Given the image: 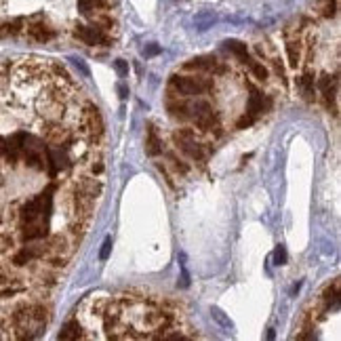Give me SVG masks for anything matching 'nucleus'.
<instances>
[{"label": "nucleus", "instance_id": "nucleus-1", "mask_svg": "<svg viewBox=\"0 0 341 341\" xmlns=\"http://www.w3.org/2000/svg\"><path fill=\"white\" fill-rule=\"evenodd\" d=\"M53 186L47 188L42 194L28 200L21 209V234L26 240H38L47 236L53 211Z\"/></svg>", "mask_w": 341, "mask_h": 341}, {"label": "nucleus", "instance_id": "nucleus-2", "mask_svg": "<svg viewBox=\"0 0 341 341\" xmlns=\"http://www.w3.org/2000/svg\"><path fill=\"white\" fill-rule=\"evenodd\" d=\"M47 327V312L42 306H24L13 314V331L17 339H34Z\"/></svg>", "mask_w": 341, "mask_h": 341}, {"label": "nucleus", "instance_id": "nucleus-3", "mask_svg": "<svg viewBox=\"0 0 341 341\" xmlns=\"http://www.w3.org/2000/svg\"><path fill=\"white\" fill-rule=\"evenodd\" d=\"M171 86L181 95H200V93L211 91L213 82L207 78H198V76H173Z\"/></svg>", "mask_w": 341, "mask_h": 341}, {"label": "nucleus", "instance_id": "nucleus-4", "mask_svg": "<svg viewBox=\"0 0 341 341\" xmlns=\"http://www.w3.org/2000/svg\"><path fill=\"white\" fill-rule=\"evenodd\" d=\"M21 156L26 158V163L34 169H44L47 167V148L42 146L40 139L32 137L26 133L24 137V148H21Z\"/></svg>", "mask_w": 341, "mask_h": 341}, {"label": "nucleus", "instance_id": "nucleus-5", "mask_svg": "<svg viewBox=\"0 0 341 341\" xmlns=\"http://www.w3.org/2000/svg\"><path fill=\"white\" fill-rule=\"evenodd\" d=\"M80 129L88 137H101L103 135V118L95 105H86L80 114Z\"/></svg>", "mask_w": 341, "mask_h": 341}, {"label": "nucleus", "instance_id": "nucleus-6", "mask_svg": "<svg viewBox=\"0 0 341 341\" xmlns=\"http://www.w3.org/2000/svg\"><path fill=\"white\" fill-rule=\"evenodd\" d=\"M175 141L181 148V152H186L190 158H196V160H202L204 158V150L202 143L196 141V135L190 129H181L175 133Z\"/></svg>", "mask_w": 341, "mask_h": 341}, {"label": "nucleus", "instance_id": "nucleus-7", "mask_svg": "<svg viewBox=\"0 0 341 341\" xmlns=\"http://www.w3.org/2000/svg\"><path fill=\"white\" fill-rule=\"evenodd\" d=\"M74 36L78 40H82L84 44H91V47H95V44H107L110 42V38L101 32V28H95V26H76Z\"/></svg>", "mask_w": 341, "mask_h": 341}, {"label": "nucleus", "instance_id": "nucleus-8", "mask_svg": "<svg viewBox=\"0 0 341 341\" xmlns=\"http://www.w3.org/2000/svg\"><path fill=\"white\" fill-rule=\"evenodd\" d=\"M267 105H270V99H265L257 88L251 86V95H248V105H246V114H248V116L257 120V116H259L261 112H265Z\"/></svg>", "mask_w": 341, "mask_h": 341}, {"label": "nucleus", "instance_id": "nucleus-9", "mask_svg": "<svg viewBox=\"0 0 341 341\" xmlns=\"http://www.w3.org/2000/svg\"><path fill=\"white\" fill-rule=\"evenodd\" d=\"M318 86H320V91H322V95H325V99H327V103H329V107H333V110H337L335 107V99H337V86H339V80H337V76H322L320 80H318Z\"/></svg>", "mask_w": 341, "mask_h": 341}, {"label": "nucleus", "instance_id": "nucleus-10", "mask_svg": "<svg viewBox=\"0 0 341 341\" xmlns=\"http://www.w3.org/2000/svg\"><path fill=\"white\" fill-rule=\"evenodd\" d=\"M28 34L38 42H47V40L53 38V30L44 24V21H32V24L28 26Z\"/></svg>", "mask_w": 341, "mask_h": 341}, {"label": "nucleus", "instance_id": "nucleus-11", "mask_svg": "<svg viewBox=\"0 0 341 341\" xmlns=\"http://www.w3.org/2000/svg\"><path fill=\"white\" fill-rule=\"evenodd\" d=\"M186 67L190 70H209V72H223V67L217 63V59L213 57H196L192 61L186 63Z\"/></svg>", "mask_w": 341, "mask_h": 341}, {"label": "nucleus", "instance_id": "nucleus-12", "mask_svg": "<svg viewBox=\"0 0 341 341\" xmlns=\"http://www.w3.org/2000/svg\"><path fill=\"white\" fill-rule=\"evenodd\" d=\"M146 152H148V156H158L163 152V141H160V137H158V133H156V129L150 124L148 127V139H146Z\"/></svg>", "mask_w": 341, "mask_h": 341}, {"label": "nucleus", "instance_id": "nucleus-13", "mask_svg": "<svg viewBox=\"0 0 341 341\" xmlns=\"http://www.w3.org/2000/svg\"><path fill=\"white\" fill-rule=\"evenodd\" d=\"M286 53H289V63L293 67H297L301 61V42L299 38H289L286 40Z\"/></svg>", "mask_w": 341, "mask_h": 341}, {"label": "nucleus", "instance_id": "nucleus-14", "mask_svg": "<svg viewBox=\"0 0 341 341\" xmlns=\"http://www.w3.org/2000/svg\"><path fill=\"white\" fill-rule=\"evenodd\" d=\"M223 47H225L227 51H232V53H234L238 59H242L244 63L251 61V57H248V49H246L244 42H240V40H225Z\"/></svg>", "mask_w": 341, "mask_h": 341}, {"label": "nucleus", "instance_id": "nucleus-15", "mask_svg": "<svg viewBox=\"0 0 341 341\" xmlns=\"http://www.w3.org/2000/svg\"><path fill=\"white\" fill-rule=\"evenodd\" d=\"M82 337V329H80V325L76 322V320H70V322H65V327L61 329V333H59V339H80Z\"/></svg>", "mask_w": 341, "mask_h": 341}, {"label": "nucleus", "instance_id": "nucleus-16", "mask_svg": "<svg viewBox=\"0 0 341 341\" xmlns=\"http://www.w3.org/2000/svg\"><path fill=\"white\" fill-rule=\"evenodd\" d=\"M299 86H301V91H303V97H306L308 101H312V95H314V76H312V72H306V74L299 78Z\"/></svg>", "mask_w": 341, "mask_h": 341}, {"label": "nucleus", "instance_id": "nucleus-17", "mask_svg": "<svg viewBox=\"0 0 341 341\" xmlns=\"http://www.w3.org/2000/svg\"><path fill=\"white\" fill-rule=\"evenodd\" d=\"M316 11L318 15H322V17H333L335 15V0H316Z\"/></svg>", "mask_w": 341, "mask_h": 341}, {"label": "nucleus", "instance_id": "nucleus-18", "mask_svg": "<svg viewBox=\"0 0 341 341\" xmlns=\"http://www.w3.org/2000/svg\"><path fill=\"white\" fill-rule=\"evenodd\" d=\"M78 9H80V13L88 15L95 9H105V0H78Z\"/></svg>", "mask_w": 341, "mask_h": 341}, {"label": "nucleus", "instance_id": "nucleus-19", "mask_svg": "<svg viewBox=\"0 0 341 341\" xmlns=\"http://www.w3.org/2000/svg\"><path fill=\"white\" fill-rule=\"evenodd\" d=\"M248 65H251V70H253V74L259 78V80H267V70L261 65V63H257V61H248Z\"/></svg>", "mask_w": 341, "mask_h": 341}, {"label": "nucleus", "instance_id": "nucleus-20", "mask_svg": "<svg viewBox=\"0 0 341 341\" xmlns=\"http://www.w3.org/2000/svg\"><path fill=\"white\" fill-rule=\"evenodd\" d=\"M286 259H289V257H286V248H284L282 244H278L276 251H274V263H276V265H284Z\"/></svg>", "mask_w": 341, "mask_h": 341}, {"label": "nucleus", "instance_id": "nucleus-21", "mask_svg": "<svg viewBox=\"0 0 341 341\" xmlns=\"http://www.w3.org/2000/svg\"><path fill=\"white\" fill-rule=\"evenodd\" d=\"M211 314H213V318H215V320H217L221 327H225V329H230V327H232V322H230V320H227V318L223 316V312H221V310L213 308V310H211Z\"/></svg>", "mask_w": 341, "mask_h": 341}, {"label": "nucleus", "instance_id": "nucleus-22", "mask_svg": "<svg viewBox=\"0 0 341 341\" xmlns=\"http://www.w3.org/2000/svg\"><path fill=\"white\" fill-rule=\"evenodd\" d=\"M110 251H112V238L107 236V238L103 240V244H101V253H99V259H101V261H105V259L110 257Z\"/></svg>", "mask_w": 341, "mask_h": 341}, {"label": "nucleus", "instance_id": "nucleus-23", "mask_svg": "<svg viewBox=\"0 0 341 341\" xmlns=\"http://www.w3.org/2000/svg\"><path fill=\"white\" fill-rule=\"evenodd\" d=\"M160 53V47H158V44H148V47L143 49V55L146 57H154V55H158Z\"/></svg>", "mask_w": 341, "mask_h": 341}, {"label": "nucleus", "instance_id": "nucleus-24", "mask_svg": "<svg viewBox=\"0 0 341 341\" xmlns=\"http://www.w3.org/2000/svg\"><path fill=\"white\" fill-rule=\"evenodd\" d=\"M114 65H116V72H118L120 76H127V74H129V65H127L122 59H118V61L114 63Z\"/></svg>", "mask_w": 341, "mask_h": 341}, {"label": "nucleus", "instance_id": "nucleus-25", "mask_svg": "<svg viewBox=\"0 0 341 341\" xmlns=\"http://www.w3.org/2000/svg\"><path fill=\"white\" fill-rule=\"evenodd\" d=\"M253 122H255V118H251L248 114H244V116L238 120V129H246V127H251Z\"/></svg>", "mask_w": 341, "mask_h": 341}, {"label": "nucleus", "instance_id": "nucleus-26", "mask_svg": "<svg viewBox=\"0 0 341 341\" xmlns=\"http://www.w3.org/2000/svg\"><path fill=\"white\" fill-rule=\"evenodd\" d=\"M72 61H74V65H76V67H78V70H80V72H82V74H84V76H88V70H86V65H84V63H82V59H76V57H74V59H72Z\"/></svg>", "mask_w": 341, "mask_h": 341}, {"label": "nucleus", "instance_id": "nucleus-27", "mask_svg": "<svg viewBox=\"0 0 341 341\" xmlns=\"http://www.w3.org/2000/svg\"><path fill=\"white\" fill-rule=\"evenodd\" d=\"M118 93H120V97H122V99L129 95V91H127V86H124V84H120V86H118Z\"/></svg>", "mask_w": 341, "mask_h": 341}, {"label": "nucleus", "instance_id": "nucleus-28", "mask_svg": "<svg viewBox=\"0 0 341 341\" xmlns=\"http://www.w3.org/2000/svg\"><path fill=\"white\" fill-rule=\"evenodd\" d=\"M0 331H3V329H0ZM3 337H5V335H3V333H0V339H3Z\"/></svg>", "mask_w": 341, "mask_h": 341}]
</instances>
